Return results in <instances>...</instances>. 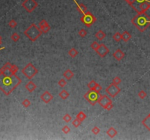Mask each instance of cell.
<instances>
[{
  "mask_svg": "<svg viewBox=\"0 0 150 140\" xmlns=\"http://www.w3.org/2000/svg\"><path fill=\"white\" fill-rule=\"evenodd\" d=\"M21 80L16 74L6 75L0 73V90L5 95H10L20 84Z\"/></svg>",
  "mask_w": 150,
  "mask_h": 140,
  "instance_id": "obj_1",
  "label": "cell"
},
{
  "mask_svg": "<svg viewBox=\"0 0 150 140\" xmlns=\"http://www.w3.org/2000/svg\"><path fill=\"white\" fill-rule=\"evenodd\" d=\"M132 24L141 32H144L150 26V17L146 12L138 14L132 18Z\"/></svg>",
  "mask_w": 150,
  "mask_h": 140,
  "instance_id": "obj_2",
  "label": "cell"
},
{
  "mask_svg": "<svg viewBox=\"0 0 150 140\" xmlns=\"http://www.w3.org/2000/svg\"><path fill=\"white\" fill-rule=\"evenodd\" d=\"M138 14L146 12L150 8V0H125Z\"/></svg>",
  "mask_w": 150,
  "mask_h": 140,
  "instance_id": "obj_3",
  "label": "cell"
},
{
  "mask_svg": "<svg viewBox=\"0 0 150 140\" xmlns=\"http://www.w3.org/2000/svg\"><path fill=\"white\" fill-rule=\"evenodd\" d=\"M24 33L25 36H27V38H29V40H30L32 42L36 41L43 34L40 29L38 28L34 23L31 24L29 26V28H27V29L24 31Z\"/></svg>",
  "mask_w": 150,
  "mask_h": 140,
  "instance_id": "obj_4",
  "label": "cell"
},
{
  "mask_svg": "<svg viewBox=\"0 0 150 140\" xmlns=\"http://www.w3.org/2000/svg\"><path fill=\"white\" fill-rule=\"evenodd\" d=\"M22 74L29 80H32L38 73V69L35 67L32 63H29L26 67L22 69Z\"/></svg>",
  "mask_w": 150,
  "mask_h": 140,
  "instance_id": "obj_5",
  "label": "cell"
},
{
  "mask_svg": "<svg viewBox=\"0 0 150 140\" xmlns=\"http://www.w3.org/2000/svg\"><path fill=\"white\" fill-rule=\"evenodd\" d=\"M100 95H101L100 93L97 92L94 90H89L88 92H86L84 94V97L91 105L95 106L97 103L98 99L100 98Z\"/></svg>",
  "mask_w": 150,
  "mask_h": 140,
  "instance_id": "obj_6",
  "label": "cell"
},
{
  "mask_svg": "<svg viewBox=\"0 0 150 140\" xmlns=\"http://www.w3.org/2000/svg\"><path fill=\"white\" fill-rule=\"evenodd\" d=\"M97 21V18L95 16H94L90 12L86 11V12L83 15V16L80 18V21L86 26V27H90L91 26Z\"/></svg>",
  "mask_w": 150,
  "mask_h": 140,
  "instance_id": "obj_7",
  "label": "cell"
},
{
  "mask_svg": "<svg viewBox=\"0 0 150 140\" xmlns=\"http://www.w3.org/2000/svg\"><path fill=\"white\" fill-rule=\"evenodd\" d=\"M97 103L100 104L103 109H106L108 111L111 110L113 107L112 101L110 99V98H108L106 95H100Z\"/></svg>",
  "mask_w": 150,
  "mask_h": 140,
  "instance_id": "obj_8",
  "label": "cell"
},
{
  "mask_svg": "<svg viewBox=\"0 0 150 140\" xmlns=\"http://www.w3.org/2000/svg\"><path fill=\"white\" fill-rule=\"evenodd\" d=\"M21 5L27 12L31 13L38 7V4L35 0H24Z\"/></svg>",
  "mask_w": 150,
  "mask_h": 140,
  "instance_id": "obj_9",
  "label": "cell"
},
{
  "mask_svg": "<svg viewBox=\"0 0 150 140\" xmlns=\"http://www.w3.org/2000/svg\"><path fill=\"white\" fill-rule=\"evenodd\" d=\"M106 91L111 98H114V97L117 96V95H118L119 93H120L121 89L119 88L118 85H117L111 83L106 88Z\"/></svg>",
  "mask_w": 150,
  "mask_h": 140,
  "instance_id": "obj_10",
  "label": "cell"
},
{
  "mask_svg": "<svg viewBox=\"0 0 150 140\" xmlns=\"http://www.w3.org/2000/svg\"><path fill=\"white\" fill-rule=\"evenodd\" d=\"M96 53L99 56H100L101 58H104L107 56L108 53H109V49L106 45L100 44L99 47L96 50Z\"/></svg>",
  "mask_w": 150,
  "mask_h": 140,
  "instance_id": "obj_11",
  "label": "cell"
},
{
  "mask_svg": "<svg viewBox=\"0 0 150 140\" xmlns=\"http://www.w3.org/2000/svg\"><path fill=\"white\" fill-rule=\"evenodd\" d=\"M40 99H41V100L43 101L44 103L48 104V103H50L52 101V99H54V96L49 91H46L40 96Z\"/></svg>",
  "mask_w": 150,
  "mask_h": 140,
  "instance_id": "obj_12",
  "label": "cell"
},
{
  "mask_svg": "<svg viewBox=\"0 0 150 140\" xmlns=\"http://www.w3.org/2000/svg\"><path fill=\"white\" fill-rule=\"evenodd\" d=\"M39 27L40 29V30L42 31L43 34H46L51 29V26H49L48 23L45 21V19H43L42 21L39 23Z\"/></svg>",
  "mask_w": 150,
  "mask_h": 140,
  "instance_id": "obj_13",
  "label": "cell"
},
{
  "mask_svg": "<svg viewBox=\"0 0 150 140\" xmlns=\"http://www.w3.org/2000/svg\"><path fill=\"white\" fill-rule=\"evenodd\" d=\"M113 58L117 60V61H121L124 58V57L125 56V53L121 50L120 49H117L116 51H114V53H113Z\"/></svg>",
  "mask_w": 150,
  "mask_h": 140,
  "instance_id": "obj_14",
  "label": "cell"
},
{
  "mask_svg": "<svg viewBox=\"0 0 150 140\" xmlns=\"http://www.w3.org/2000/svg\"><path fill=\"white\" fill-rule=\"evenodd\" d=\"M73 2H74V3L76 5L77 10H78V12H79L80 13H81L82 15H84L86 11H87V8H86V5H84V4H82V3H81V4H79L76 0H73Z\"/></svg>",
  "mask_w": 150,
  "mask_h": 140,
  "instance_id": "obj_15",
  "label": "cell"
},
{
  "mask_svg": "<svg viewBox=\"0 0 150 140\" xmlns=\"http://www.w3.org/2000/svg\"><path fill=\"white\" fill-rule=\"evenodd\" d=\"M25 88H26V89H27L29 92L32 93V92H33L37 88V85L34 84V82H32V80H30L29 82H28L27 83V85H25Z\"/></svg>",
  "mask_w": 150,
  "mask_h": 140,
  "instance_id": "obj_16",
  "label": "cell"
},
{
  "mask_svg": "<svg viewBox=\"0 0 150 140\" xmlns=\"http://www.w3.org/2000/svg\"><path fill=\"white\" fill-rule=\"evenodd\" d=\"M117 134H118L117 131L113 127L109 128V129L107 130V131H106V134H107L109 137H111V138L115 137V136L117 135Z\"/></svg>",
  "mask_w": 150,
  "mask_h": 140,
  "instance_id": "obj_17",
  "label": "cell"
},
{
  "mask_svg": "<svg viewBox=\"0 0 150 140\" xmlns=\"http://www.w3.org/2000/svg\"><path fill=\"white\" fill-rule=\"evenodd\" d=\"M63 76L64 78L67 80H70L72 78L74 77V73L73 72V71H71L70 69H67L66 71H64L63 73Z\"/></svg>",
  "mask_w": 150,
  "mask_h": 140,
  "instance_id": "obj_18",
  "label": "cell"
},
{
  "mask_svg": "<svg viewBox=\"0 0 150 140\" xmlns=\"http://www.w3.org/2000/svg\"><path fill=\"white\" fill-rule=\"evenodd\" d=\"M142 124L150 131V114H149L142 120Z\"/></svg>",
  "mask_w": 150,
  "mask_h": 140,
  "instance_id": "obj_19",
  "label": "cell"
},
{
  "mask_svg": "<svg viewBox=\"0 0 150 140\" xmlns=\"http://www.w3.org/2000/svg\"><path fill=\"white\" fill-rule=\"evenodd\" d=\"M95 36L96 37L98 40L101 41V40H102L106 36V34L102 31V30H99V31H97L96 34H95Z\"/></svg>",
  "mask_w": 150,
  "mask_h": 140,
  "instance_id": "obj_20",
  "label": "cell"
},
{
  "mask_svg": "<svg viewBox=\"0 0 150 140\" xmlns=\"http://www.w3.org/2000/svg\"><path fill=\"white\" fill-rule=\"evenodd\" d=\"M122 40L124 42H127L132 38V35L129 33L128 31H124L122 33Z\"/></svg>",
  "mask_w": 150,
  "mask_h": 140,
  "instance_id": "obj_21",
  "label": "cell"
},
{
  "mask_svg": "<svg viewBox=\"0 0 150 140\" xmlns=\"http://www.w3.org/2000/svg\"><path fill=\"white\" fill-rule=\"evenodd\" d=\"M59 97H60L62 99H63V100H66V99L69 97L70 94H69V93H68L66 90L63 89V90H62V91L59 93Z\"/></svg>",
  "mask_w": 150,
  "mask_h": 140,
  "instance_id": "obj_22",
  "label": "cell"
},
{
  "mask_svg": "<svg viewBox=\"0 0 150 140\" xmlns=\"http://www.w3.org/2000/svg\"><path fill=\"white\" fill-rule=\"evenodd\" d=\"M68 54H69V56H70V57L75 58L78 55V51L74 47H72L70 50L68 51Z\"/></svg>",
  "mask_w": 150,
  "mask_h": 140,
  "instance_id": "obj_23",
  "label": "cell"
},
{
  "mask_svg": "<svg viewBox=\"0 0 150 140\" xmlns=\"http://www.w3.org/2000/svg\"><path fill=\"white\" fill-rule=\"evenodd\" d=\"M76 118L79 119L82 122V121H84L86 118V115L84 112H79L78 113V114L76 115Z\"/></svg>",
  "mask_w": 150,
  "mask_h": 140,
  "instance_id": "obj_24",
  "label": "cell"
},
{
  "mask_svg": "<svg viewBox=\"0 0 150 140\" xmlns=\"http://www.w3.org/2000/svg\"><path fill=\"white\" fill-rule=\"evenodd\" d=\"M113 39L116 42H120L122 40V34H120L119 32H117L113 34Z\"/></svg>",
  "mask_w": 150,
  "mask_h": 140,
  "instance_id": "obj_25",
  "label": "cell"
},
{
  "mask_svg": "<svg viewBox=\"0 0 150 140\" xmlns=\"http://www.w3.org/2000/svg\"><path fill=\"white\" fill-rule=\"evenodd\" d=\"M11 40L13 42H18L20 40V35L18 33H13L11 36Z\"/></svg>",
  "mask_w": 150,
  "mask_h": 140,
  "instance_id": "obj_26",
  "label": "cell"
},
{
  "mask_svg": "<svg viewBox=\"0 0 150 140\" xmlns=\"http://www.w3.org/2000/svg\"><path fill=\"white\" fill-rule=\"evenodd\" d=\"M72 124H73V125L75 128H78V127H79L80 125L81 124V121H80L79 119H78V118H75L74 120H73Z\"/></svg>",
  "mask_w": 150,
  "mask_h": 140,
  "instance_id": "obj_27",
  "label": "cell"
},
{
  "mask_svg": "<svg viewBox=\"0 0 150 140\" xmlns=\"http://www.w3.org/2000/svg\"><path fill=\"white\" fill-rule=\"evenodd\" d=\"M21 104L23 105V107H25V108H27V107H29L30 105H31V101L29 100V99H24L23 101H22Z\"/></svg>",
  "mask_w": 150,
  "mask_h": 140,
  "instance_id": "obj_28",
  "label": "cell"
},
{
  "mask_svg": "<svg viewBox=\"0 0 150 140\" xmlns=\"http://www.w3.org/2000/svg\"><path fill=\"white\" fill-rule=\"evenodd\" d=\"M96 85L97 83L95 80H91V81H90V83H89L87 84V87L89 88V90H93Z\"/></svg>",
  "mask_w": 150,
  "mask_h": 140,
  "instance_id": "obj_29",
  "label": "cell"
},
{
  "mask_svg": "<svg viewBox=\"0 0 150 140\" xmlns=\"http://www.w3.org/2000/svg\"><path fill=\"white\" fill-rule=\"evenodd\" d=\"M121 83H122V80H121V78H119V77H115V78L113 79L112 83L117 85H119Z\"/></svg>",
  "mask_w": 150,
  "mask_h": 140,
  "instance_id": "obj_30",
  "label": "cell"
},
{
  "mask_svg": "<svg viewBox=\"0 0 150 140\" xmlns=\"http://www.w3.org/2000/svg\"><path fill=\"white\" fill-rule=\"evenodd\" d=\"M99 46H100V45L98 44V42H93L91 44V45H90L91 49H92V50H95V51L97 50V48L99 47Z\"/></svg>",
  "mask_w": 150,
  "mask_h": 140,
  "instance_id": "obj_31",
  "label": "cell"
},
{
  "mask_svg": "<svg viewBox=\"0 0 150 140\" xmlns=\"http://www.w3.org/2000/svg\"><path fill=\"white\" fill-rule=\"evenodd\" d=\"M10 70V72L12 74H16V72L18 71V67L17 66H16V65H13V64H12V67H11Z\"/></svg>",
  "mask_w": 150,
  "mask_h": 140,
  "instance_id": "obj_32",
  "label": "cell"
},
{
  "mask_svg": "<svg viewBox=\"0 0 150 140\" xmlns=\"http://www.w3.org/2000/svg\"><path fill=\"white\" fill-rule=\"evenodd\" d=\"M86 34H87V31H86L85 29H80V31H78V35H79L80 37H82V38L85 37V36H86Z\"/></svg>",
  "mask_w": 150,
  "mask_h": 140,
  "instance_id": "obj_33",
  "label": "cell"
},
{
  "mask_svg": "<svg viewBox=\"0 0 150 140\" xmlns=\"http://www.w3.org/2000/svg\"><path fill=\"white\" fill-rule=\"evenodd\" d=\"M146 96H147V94L144 91H139V97L140 99H144L146 97Z\"/></svg>",
  "mask_w": 150,
  "mask_h": 140,
  "instance_id": "obj_34",
  "label": "cell"
},
{
  "mask_svg": "<svg viewBox=\"0 0 150 140\" xmlns=\"http://www.w3.org/2000/svg\"><path fill=\"white\" fill-rule=\"evenodd\" d=\"M63 120L66 123H69L72 120V117L69 114H65L64 115V117H63Z\"/></svg>",
  "mask_w": 150,
  "mask_h": 140,
  "instance_id": "obj_35",
  "label": "cell"
},
{
  "mask_svg": "<svg viewBox=\"0 0 150 140\" xmlns=\"http://www.w3.org/2000/svg\"><path fill=\"white\" fill-rule=\"evenodd\" d=\"M58 85H59L61 88H64V86L67 85V81L64 79H61L59 82H58Z\"/></svg>",
  "mask_w": 150,
  "mask_h": 140,
  "instance_id": "obj_36",
  "label": "cell"
},
{
  "mask_svg": "<svg viewBox=\"0 0 150 140\" xmlns=\"http://www.w3.org/2000/svg\"><path fill=\"white\" fill-rule=\"evenodd\" d=\"M62 132H63L64 134H69V133L70 132V129L68 125H64V127L62 128Z\"/></svg>",
  "mask_w": 150,
  "mask_h": 140,
  "instance_id": "obj_37",
  "label": "cell"
},
{
  "mask_svg": "<svg viewBox=\"0 0 150 140\" xmlns=\"http://www.w3.org/2000/svg\"><path fill=\"white\" fill-rule=\"evenodd\" d=\"M9 26L12 28V29H14V28H16V26H17V22H16L15 20H11V21H9Z\"/></svg>",
  "mask_w": 150,
  "mask_h": 140,
  "instance_id": "obj_38",
  "label": "cell"
},
{
  "mask_svg": "<svg viewBox=\"0 0 150 140\" xmlns=\"http://www.w3.org/2000/svg\"><path fill=\"white\" fill-rule=\"evenodd\" d=\"M91 132L95 135H97L100 132V129L97 127V126H95L93 127V129H91Z\"/></svg>",
  "mask_w": 150,
  "mask_h": 140,
  "instance_id": "obj_39",
  "label": "cell"
},
{
  "mask_svg": "<svg viewBox=\"0 0 150 140\" xmlns=\"http://www.w3.org/2000/svg\"><path fill=\"white\" fill-rule=\"evenodd\" d=\"M102 86H101L100 84L97 83V85H95V87L94 88V89H93V90H94V91H97V92H98V93H100V92L102 91Z\"/></svg>",
  "mask_w": 150,
  "mask_h": 140,
  "instance_id": "obj_40",
  "label": "cell"
},
{
  "mask_svg": "<svg viewBox=\"0 0 150 140\" xmlns=\"http://www.w3.org/2000/svg\"><path fill=\"white\" fill-rule=\"evenodd\" d=\"M2 40H0V45H2Z\"/></svg>",
  "mask_w": 150,
  "mask_h": 140,
  "instance_id": "obj_41",
  "label": "cell"
},
{
  "mask_svg": "<svg viewBox=\"0 0 150 140\" xmlns=\"http://www.w3.org/2000/svg\"><path fill=\"white\" fill-rule=\"evenodd\" d=\"M0 40H2V36L0 35Z\"/></svg>",
  "mask_w": 150,
  "mask_h": 140,
  "instance_id": "obj_42",
  "label": "cell"
}]
</instances>
